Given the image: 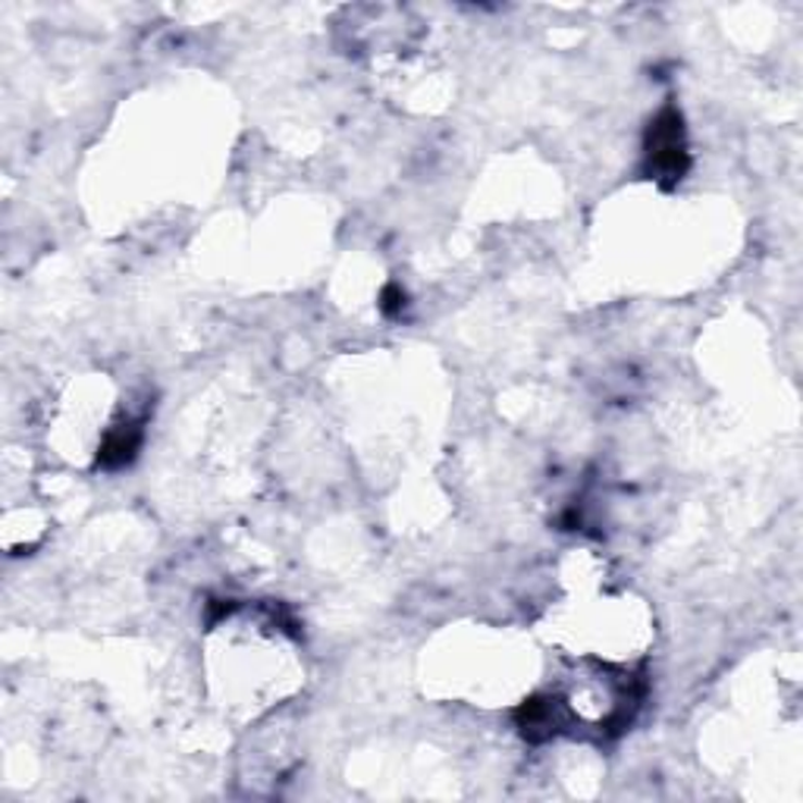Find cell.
Here are the masks:
<instances>
[{
    "label": "cell",
    "instance_id": "6da1fadb",
    "mask_svg": "<svg viewBox=\"0 0 803 803\" xmlns=\"http://www.w3.org/2000/svg\"><path fill=\"white\" fill-rule=\"evenodd\" d=\"M681 120L675 113H665L663 123L653 129V164L663 166L668 173H681V158H685V145H681Z\"/></svg>",
    "mask_w": 803,
    "mask_h": 803
}]
</instances>
